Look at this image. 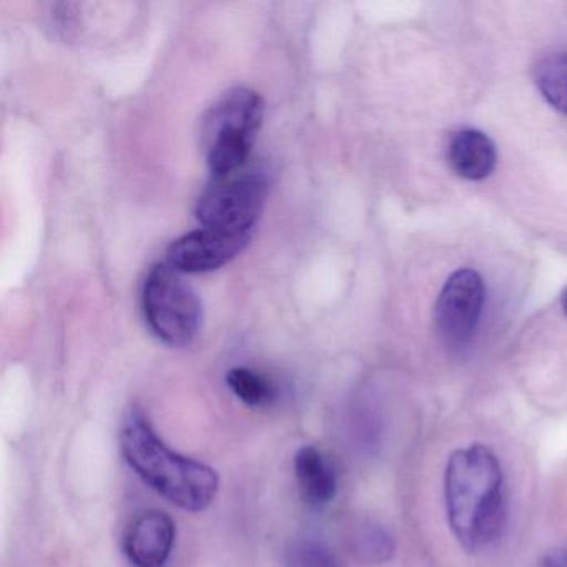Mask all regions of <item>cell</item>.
Masks as SVG:
<instances>
[{
    "label": "cell",
    "mask_w": 567,
    "mask_h": 567,
    "mask_svg": "<svg viewBox=\"0 0 567 567\" xmlns=\"http://www.w3.org/2000/svg\"><path fill=\"white\" fill-rule=\"evenodd\" d=\"M447 520L461 546L481 553L499 539L506 497L499 461L481 444L451 454L444 473Z\"/></svg>",
    "instance_id": "cell-1"
},
{
    "label": "cell",
    "mask_w": 567,
    "mask_h": 567,
    "mask_svg": "<svg viewBox=\"0 0 567 567\" xmlns=\"http://www.w3.org/2000/svg\"><path fill=\"white\" fill-rule=\"evenodd\" d=\"M121 451L128 466L168 503L190 513L214 503L220 486L217 471L171 450L137 408L122 424Z\"/></svg>",
    "instance_id": "cell-2"
},
{
    "label": "cell",
    "mask_w": 567,
    "mask_h": 567,
    "mask_svg": "<svg viewBox=\"0 0 567 567\" xmlns=\"http://www.w3.org/2000/svg\"><path fill=\"white\" fill-rule=\"evenodd\" d=\"M264 115V99L250 89H234L215 102L202 127L212 177L247 167Z\"/></svg>",
    "instance_id": "cell-3"
},
{
    "label": "cell",
    "mask_w": 567,
    "mask_h": 567,
    "mask_svg": "<svg viewBox=\"0 0 567 567\" xmlns=\"http://www.w3.org/2000/svg\"><path fill=\"white\" fill-rule=\"evenodd\" d=\"M142 305L152 333L168 347H188L200 333L204 318L200 297L182 278L181 271L168 264L155 265L148 271Z\"/></svg>",
    "instance_id": "cell-4"
},
{
    "label": "cell",
    "mask_w": 567,
    "mask_h": 567,
    "mask_svg": "<svg viewBox=\"0 0 567 567\" xmlns=\"http://www.w3.org/2000/svg\"><path fill=\"white\" fill-rule=\"evenodd\" d=\"M267 175L258 168L212 177L195 207L205 228L230 235H251L267 200Z\"/></svg>",
    "instance_id": "cell-5"
},
{
    "label": "cell",
    "mask_w": 567,
    "mask_h": 567,
    "mask_svg": "<svg viewBox=\"0 0 567 567\" xmlns=\"http://www.w3.org/2000/svg\"><path fill=\"white\" fill-rule=\"evenodd\" d=\"M484 290L483 278L470 268L454 271L437 298V331L451 347H463L470 343L483 313Z\"/></svg>",
    "instance_id": "cell-6"
},
{
    "label": "cell",
    "mask_w": 567,
    "mask_h": 567,
    "mask_svg": "<svg viewBox=\"0 0 567 567\" xmlns=\"http://www.w3.org/2000/svg\"><path fill=\"white\" fill-rule=\"evenodd\" d=\"M250 237L204 227L175 240L168 247L165 264L181 274H208L238 257L247 248Z\"/></svg>",
    "instance_id": "cell-7"
},
{
    "label": "cell",
    "mask_w": 567,
    "mask_h": 567,
    "mask_svg": "<svg viewBox=\"0 0 567 567\" xmlns=\"http://www.w3.org/2000/svg\"><path fill=\"white\" fill-rule=\"evenodd\" d=\"M177 527L162 511H147L125 530L124 554L132 567H165L174 553Z\"/></svg>",
    "instance_id": "cell-8"
},
{
    "label": "cell",
    "mask_w": 567,
    "mask_h": 567,
    "mask_svg": "<svg viewBox=\"0 0 567 567\" xmlns=\"http://www.w3.org/2000/svg\"><path fill=\"white\" fill-rule=\"evenodd\" d=\"M447 161L460 177L483 181L496 168V147L483 132L463 128L450 138Z\"/></svg>",
    "instance_id": "cell-9"
},
{
    "label": "cell",
    "mask_w": 567,
    "mask_h": 567,
    "mask_svg": "<svg viewBox=\"0 0 567 567\" xmlns=\"http://www.w3.org/2000/svg\"><path fill=\"white\" fill-rule=\"evenodd\" d=\"M295 476L305 503L323 507L337 496L338 480L331 461L315 446H303L295 456Z\"/></svg>",
    "instance_id": "cell-10"
},
{
    "label": "cell",
    "mask_w": 567,
    "mask_h": 567,
    "mask_svg": "<svg viewBox=\"0 0 567 567\" xmlns=\"http://www.w3.org/2000/svg\"><path fill=\"white\" fill-rule=\"evenodd\" d=\"M228 388L231 393L250 408L270 406L277 400L278 391L274 381L250 368H231L227 373Z\"/></svg>",
    "instance_id": "cell-11"
},
{
    "label": "cell",
    "mask_w": 567,
    "mask_h": 567,
    "mask_svg": "<svg viewBox=\"0 0 567 567\" xmlns=\"http://www.w3.org/2000/svg\"><path fill=\"white\" fill-rule=\"evenodd\" d=\"M536 84L556 111L567 115V54L550 55L536 68Z\"/></svg>",
    "instance_id": "cell-12"
},
{
    "label": "cell",
    "mask_w": 567,
    "mask_h": 567,
    "mask_svg": "<svg viewBox=\"0 0 567 567\" xmlns=\"http://www.w3.org/2000/svg\"><path fill=\"white\" fill-rule=\"evenodd\" d=\"M393 540L390 534L377 524H368L357 530L351 539L354 557L363 564H381L393 554Z\"/></svg>",
    "instance_id": "cell-13"
},
{
    "label": "cell",
    "mask_w": 567,
    "mask_h": 567,
    "mask_svg": "<svg viewBox=\"0 0 567 567\" xmlns=\"http://www.w3.org/2000/svg\"><path fill=\"white\" fill-rule=\"evenodd\" d=\"M285 567H340V563L327 544L307 537L288 546Z\"/></svg>",
    "instance_id": "cell-14"
},
{
    "label": "cell",
    "mask_w": 567,
    "mask_h": 567,
    "mask_svg": "<svg viewBox=\"0 0 567 567\" xmlns=\"http://www.w3.org/2000/svg\"><path fill=\"white\" fill-rule=\"evenodd\" d=\"M540 567H567V549L557 547V549L544 554Z\"/></svg>",
    "instance_id": "cell-15"
},
{
    "label": "cell",
    "mask_w": 567,
    "mask_h": 567,
    "mask_svg": "<svg viewBox=\"0 0 567 567\" xmlns=\"http://www.w3.org/2000/svg\"><path fill=\"white\" fill-rule=\"evenodd\" d=\"M563 308H564V311H566V315H567V290L564 291V295H563Z\"/></svg>",
    "instance_id": "cell-16"
}]
</instances>
